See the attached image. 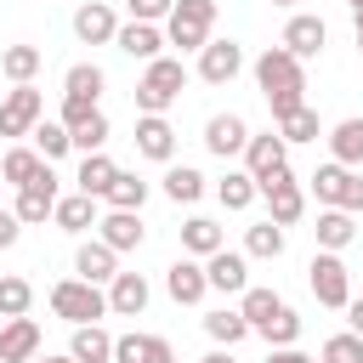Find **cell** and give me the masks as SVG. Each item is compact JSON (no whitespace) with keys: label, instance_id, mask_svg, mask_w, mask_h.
<instances>
[{"label":"cell","instance_id":"obj_1","mask_svg":"<svg viewBox=\"0 0 363 363\" xmlns=\"http://www.w3.org/2000/svg\"><path fill=\"white\" fill-rule=\"evenodd\" d=\"M255 85H261L272 119L306 108V68H301V57H295L289 45H267V51L255 57Z\"/></svg>","mask_w":363,"mask_h":363},{"label":"cell","instance_id":"obj_2","mask_svg":"<svg viewBox=\"0 0 363 363\" xmlns=\"http://www.w3.org/2000/svg\"><path fill=\"white\" fill-rule=\"evenodd\" d=\"M51 312L62 318V323H96V318H108V289L102 284H91V278H57L51 284Z\"/></svg>","mask_w":363,"mask_h":363},{"label":"cell","instance_id":"obj_3","mask_svg":"<svg viewBox=\"0 0 363 363\" xmlns=\"http://www.w3.org/2000/svg\"><path fill=\"white\" fill-rule=\"evenodd\" d=\"M306 187H312V199L323 204V210H352V216H363V176L352 170V164H318L312 176H306Z\"/></svg>","mask_w":363,"mask_h":363},{"label":"cell","instance_id":"obj_4","mask_svg":"<svg viewBox=\"0 0 363 363\" xmlns=\"http://www.w3.org/2000/svg\"><path fill=\"white\" fill-rule=\"evenodd\" d=\"M182 85H187V62H182V57H153L147 74L136 79V108H142V113H164V108L182 96Z\"/></svg>","mask_w":363,"mask_h":363},{"label":"cell","instance_id":"obj_5","mask_svg":"<svg viewBox=\"0 0 363 363\" xmlns=\"http://www.w3.org/2000/svg\"><path fill=\"white\" fill-rule=\"evenodd\" d=\"M210 28H216V0H176L164 17V40L176 51H204Z\"/></svg>","mask_w":363,"mask_h":363},{"label":"cell","instance_id":"obj_6","mask_svg":"<svg viewBox=\"0 0 363 363\" xmlns=\"http://www.w3.org/2000/svg\"><path fill=\"white\" fill-rule=\"evenodd\" d=\"M306 284H312L318 306L346 312V301H352V272H346L340 250H318V255H312V267H306Z\"/></svg>","mask_w":363,"mask_h":363},{"label":"cell","instance_id":"obj_7","mask_svg":"<svg viewBox=\"0 0 363 363\" xmlns=\"http://www.w3.org/2000/svg\"><path fill=\"white\" fill-rule=\"evenodd\" d=\"M255 187H261L267 216H272L278 227H295V221L306 216V193H301V182H295V170H289V164H284V170H272V176H261Z\"/></svg>","mask_w":363,"mask_h":363},{"label":"cell","instance_id":"obj_8","mask_svg":"<svg viewBox=\"0 0 363 363\" xmlns=\"http://www.w3.org/2000/svg\"><path fill=\"white\" fill-rule=\"evenodd\" d=\"M45 119V96L34 91V79L28 85H11L6 96H0V136H34V125Z\"/></svg>","mask_w":363,"mask_h":363},{"label":"cell","instance_id":"obj_9","mask_svg":"<svg viewBox=\"0 0 363 363\" xmlns=\"http://www.w3.org/2000/svg\"><path fill=\"white\" fill-rule=\"evenodd\" d=\"M57 199H62V193H57V176H51V164H45V170H40L28 187H17V204H11V210H17V221H23V227H40V221H51Z\"/></svg>","mask_w":363,"mask_h":363},{"label":"cell","instance_id":"obj_10","mask_svg":"<svg viewBox=\"0 0 363 363\" xmlns=\"http://www.w3.org/2000/svg\"><path fill=\"white\" fill-rule=\"evenodd\" d=\"M164 295H170L176 306H199V301L210 295L204 261H199V255H182V261H170V267H164Z\"/></svg>","mask_w":363,"mask_h":363},{"label":"cell","instance_id":"obj_11","mask_svg":"<svg viewBox=\"0 0 363 363\" xmlns=\"http://www.w3.org/2000/svg\"><path fill=\"white\" fill-rule=\"evenodd\" d=\"M238 74H244V45L238 40H210L199 51V79L204 85H233Z\"/></svg>","mask_w":363,"mask_h":363},{"label":"cell","instance_id":"obj_12","mask_svg":"<svg viewBox=\"0 0 363 363\" xmlns=\"http://www.w3.org/2000/svg\"><path fill=\"white\" fill-rule=\"evenodd\" d=\"M204 278H210V289H221V295H244V289H250V255L221 244L216 255H204Z\"/></svg>","mask_w":363,"mask_h":363},{"label":"cell","instance_id":"obj_13","mask_svg":"<svg viewBox=\"0 0 363 363\" xmlns=\"http://www.w3.org/2000/svg\"><path fill=\"white\" fill-rule=\"evenodd\" d=\"M289 164V142L278 136V130H250V142H244V170L261 182V176H272V170H284Z\"/></svg>","mask_w":363,"mask_h":363},{"label":"cell","instance_id":"obj_14","mask_svg":"<svg viewBox=\"0 0 363 363\" xmlns=\"http://www.w3.org/2000/svg\"><path fill=\"white\" fill-rule=\"evenodd\" d=\"M113 45L130 57V62H153V57H164V23H119V34H113Z\"/></svg>","mask_w":363,"mask_h":363},{"label":"cell","instance_id":"obj_15","mask_svg":"<svg viewBox=\"0 0 363 363\" xmlns=\"http://www.w3.org/2000/svg\"><path fill=\"white\" fill-rule=\"evenodd\" d=\"M130 142H136V153H142V159H159V164H170V159H176V125H170L164 113H142Z\"/></svg>","mask_w":363,"mask_h":363},{"label":"cell","instance_id":"obj_16","mask_svg":"<svg viewBox=\"0 0 363 363\" xmlns=\"http://www.w3.org/2000/svg\"><path fill=\"white\" fill-rule=\"evenodd\" d=\"M244 142H250V125H244V113H210L204 119V147L216 153V159H233V153H244Z\"/></svg>","mask_w":363,"mask_h":363},{"label":"cell","instance_id":"obj_17","mask_svg":"<svg viewBox=\"0 0 363 363\" xmlns=\"http://www.w3.org/2000/svg\"><path fill=\"white\" fill-rule=\"evenodd\" d=\"M278 45H289V51L306 62V57H318V51L329 45V23L312 17V11H295V17L284 23V40H278Z\"/></svg>","mask_w":363,"mask_h":363},{"label":"cell","instance_id":"obj_18","mask_svg":"<svg viewBox=\"0 0 363 363\" xmlns=\"http://www.w3.org/2000/svg\"><path fill=\"white\" fill-rule=\"evenodd\" d=\"M96 238H102V244H113L119 255H125V250H142V238H147V227H142V210H102V221H96Z\"/></svg>","mask_w":363,"mask_h":363},{"label":"cell","instance_id":"obj_19","mask_svg":"<svg viewBox=\"0 0 363 363\" xmlns=\"http://www.w3.org/2000/svg\"><path fill=\"white\" fill-rule=\"evenodd\" d=\"M28 357H40V323L23 312L0 323V363H28Z\"/></svg>","mask_w":363,"mask_h":363},{"label":"cell","instance_id":"obj_20","mask_svg":"<svg viewBox=\"0 0 363 363\" xmlns=\"http://www.w3.org/2000/svg\"><path fill=\"white\" fill-rule=\"evenodd\" d=\"M113 363H176V346L164 335H113Z\"/></svg>","mask_w":363,"mask_h":363},{"label":"cell","instance_id":"obj_21","mask_svg":"<svg viewBox=\"0 0 363 363\" xmlns=\"http://www.w3.org/2000/svg\"><path fill=\"white\" fill-rule=\"evenodd\" d=\"M147 278L142 272H113V284H108V312L113 318H142L147 312Z\"/></svg>","mask_w":363,"mask_h":363},{"label":"cell","instance_id":"obj_22","mask_svg":"<svg viewBox=\"0 0 363 363\" xmlns=\"http://www.w3.org/2000/svg\"><path fill=\"white\" fill-rule=\"evenodd\" d=\"M74 34H79L85 45H113V34H119V17H113V6H102V0H85V6L74 11Z\"/></svg>","mask_w":363,"mask_h":363},{"label":"cell","instance_id":"obj_23","mask_svg":"<svg viewBox=\"0 0 363 363\" xmlns=\"http://www.w3.org/2000/svg\"><path fill=\"white\" fill-rule=\"evenodd\" d=\"M74 272L91 278V284H113V272H119V250L102 244V238H85V244L74 250Z\"/></svg>","mask_w":363,"mask_h":363},{"label":"cell","instance_id":"obj_24","mask_svg":"<svg viewBox=\"0 0 363 363\" xmlns=\"http://www.w3.org/2000/svg\"><path fill=\"white\" fill-rule=\"evenodd\" d=\"M102 199H91V193H68V199H57V210H51V221L62 227V233H85V227H96L102 221V210H96Z\"/></svg>","mask_w":363,"mask_h":363},{"label":"cell","instance_id":"obj_25","mask_svg":"<svg viewBox=\"0 0 363 363\" xmlns=\"http://www.w3.org/2000/svg\"><path fill=\"white\" fill-rule=\"evenodd\" d=\"M68 357H74V363H113V335H108L102 323H74Z\"/></svg>","mask_w":363,"mask_h":363},{"label":"cell","instance_id":"obj_26","mask_svg":"<svg viewBox=\"0 0 363 363\" xmlns=\"http://www.w3.org/2000/svg\"><path fill=\"white\" fill-rule=\"evenodd\" d=\"M323 142H329V159H335V164H352V170H357V164H363V113L329 125Z\"/></svg>","mask_w":363,"mask_h":363},{"label":"cell","instance_id":"obj_27","mask_svg":"<svg viewBox=\"0 0 363 363\" xmlns=\"http://www.w3.org/2000/svg\"><path fill=\"white\" fill-rule=\"evenodd\" d=\"M45 164H51V159H40V147H6V159H0V182H6V187H28Z\"/></svg>","mask_w":363,"mask_h":363},{"label":"cell","instance_id":"obj_28","mask_svg":"<svg viewBox=\"0 0 363 363\" xmlns=\"http://www.w3.org/2000/svg\"><path fill=\"white\" fill-rule=\"evenodd\" d=\"M164 199L170 204H199L204 199V170H193V164H164Z\"/></svg>","mask_w":363,"mask_h":363},{"label":"cell","instance_id":"obj_29","mask_svg":"<svg viewBox=\"0 0 363 363\" xmlns=\"http://www.w3.org/2000/svg\"><path fill=\"white\" fill-rule=\"evenodd\" d=\"M312 238H318V250H346V244L357 238V221H352V210H318V227H312Z\"/></svg>","mask_w":363,"mask_h":363},{"label":"cell","instance_id":"obj_30","mask_svg":"<svg viewBox=\"0 0 363 363\" xmlns=\"http://www.w3.org/2000/svg\"><path fill=\"white\" fill-rule=\"evenodd\" d=\"M221 244H227V238H221V227H216L210 216H187V221H182V255H199V261H204V255H216Z\"/></svg>","mask_w":363,"mask_h":363},{"label":"cell","instance_id":"obj_31","mask_svg":"<svg viewBox=\"0 0 363 363\" xmlns=\"http://www.w3.org/2000/svg\"><path fill=\"white\" fill-rule=\"evenodd\" d=\"M204 335H210L216 346H238V340L255 335V329H250V318H244L238 306H216V312H204Z\"/></svg>","mask_w":363,"mask_h":363},{"label":"cell","instance_id":"obj_32","mask_svg":"<svg viewBox=\"0 0 363 363\" xmlns=\"http://www.w3.org/2000/svg\"><path fill=\"white\" fill-rule=\"evenodd\" d=\"M113 176H119V164H113L108 153H85V159H79V176H74V182H79V193L102 199V193L113 187Z\"/></svg>","mask_w":363,"mask_h":363},{"label":"cell","instance_id":"obj_33","mask_svg":"<svg viewBox=\"0 0 363 363\" xmlns=\"http://www.w3.org/2000/svg\"><path fill=\"white\" fill-rule=\"evenodd\" d=\"M216 199H221V210H250V204L261 199V187H255L250 170H227V176L216 182Z\"/></svg>","mask_w":363,"mask_h":363},{"label":"cell","instance_id":"obj_34","mask_svg":"<svg viewBox=\"0 0 363 363\" xmlns=\"http://www.w3.org/2000/svg\"><path fill=\"white\" fill-rule=\"evenodd\" d=\"M244 255H250V261H278V255H284V227H278L272 216L255 221V227L244 233Z\"/></svg>","mask_w":363,"mask_h":363},{"label":"cell","instance_id":"obj_35","mask_svg":"<svg viewBox=\"0 0 363 363\" xmlns=\"http://www.w3.org/2000/svg\"><path fill=\"white\" fill-rule=\"evenodd\" d=\"M40 62H45L40 45H6V51H0V74H6L11 85H28V79L40 74Z\"/></svg>","mask_w":363,"mask_h":363},{"label":"cell","instance_id":"obj_36","mask_svg":"<svg viewBox=\"0 0 363 363\" xmlns=\"http://www.w3.org/2000/svg\"><path fill=\"white\" fill-rule=\"evenodd\" d=\"M102 85H108V74H102L96 62H74V68L62 74V96H85V102H102Z\"/></svg>","mask_w":363,"mask_h":363},{"label":"cell","instance_id":"obj_37","mask_svg":"<svg viewBox=\"0 0 363 363\" xmlns=\"http://www.w3.org/2000/svg\"><path fill=\"white\" fill-rule=\"evenodd\" d=\"M102 204H108V210H142V204H147V182H142L136 170H119L113 187L102 193Z\"/></svg>","mask_w":363,"mask_h":363},{"label":"cell","instance_id":"obj_38","mask_svg":"<svg viewBox=\"0 0 363 363\" xmlns=\"http://www.w3.org/2000/svg\"><path fill=\"white\" fill-rule=\"evenodd\" d=\"M272 125H278V136H284V142H318V136H323L318 108H295V113H284V119H272Z\"/></svg>","mask_w":363,"mask_h":363},{"label":"cell","instance_id":"obj_39","mask_svg":"<svg viewBox=\"0 0 363 363\" xmlns=\"http://www.w3.org/2000/svg\"><path fill=\"white\" fill-rule=\"evenodd\" d=\"M34 147H40V159H62V153H74V130L62 119H40L34 125Z\"/></svg>","mask_w":363,"mask_h":363},{"label":"cell","instance_id":"obj_40","mask_svg":"<svg viewBox=\"0 0 363 363\" xmlns=\"http://www.w3.org/2000/svg\"><path fill=\"white\" fill-rule=\"evenodd\" d=\"M278 306H284V301H278V289H261V284H250V289L238 295V312L250 318V329H261V323H267Z\"/></svg>","mask_w":363,"mask_h":363},{"label":"cell","instance_id":"obj_41","mask_svg":"<svg viewBox=\"0 0 363 363\" xmlns=\"http://www.w3.org/2000/svg\"><path fill=\"white\" fill-rule=\"evenodd\" d=\"M28 306H34V284L17 278V272H6L0 278V318H23Z\"/></svg>","mask_w":363,"mask_h":363},{"label":"cell","instance_id":"obj_42","mask_svg":"<svg viewBox=\"0 0 363 363\" xmlns=\"http://www.w3.org/2000/svg\"><path fill=\"white\" fill-rule=\"evenodd\" d=\"M255 335H261L267 346H295V340H301V318H295L289 306H278V312H272V318H267Z\"/></svg>","mask_w":363,"mask_h":363},{"label":"cell","instance_id":"obj_43","mask_svg":"<svg viewBox=\"0 0 363 363\" xmlns=\"http://www.w3.org/2000/svg\"><path fill=\"white\" fill-rule=\"evenodd\" d=\"M108 130H113V125H108V113L96 108L85 125H74V147H79V153H102V147H108Z\"/></svg>","mask_w":363,"mask_h":363},{"label":"cell","instance_id":"obj_44","mask_svg":"<svg viewBox=\"0 0 363 363\" xmlns=\"http://www.w3.org/2000/svg\"><path fill=\"white\" fill-rule=\"evenodd\" d=\"M318 357H340V363H363V335H352V329H340V335H329L323 340V352Z\"/></svg>","mask_w":363,"mask_h":363},{"label":"cell","instance_id":"obj_45","mask_svg":"<svg viewBox=\"0 0 363 363\" xmlns=\"http://www.w3.org/2000/svg\"><path fill=\"white\" fill-rule=\"evenodd\" d=\"M170 6H176V0H125L130 23H164V17H170Z\"/></svg>","mask_w":363,"mask_h":363},{"label":"cell","instance_id":"obj_46","mask_svg":"<svg viewBox=\"0 0 363 363\" xmlns=\"http://www.w3.org/2000/svg\"><path fill=\"white\" fill-rule=\"evenodd\" d=\"M91 113H96V102H85V96H62V125H68V130L85 125Z\"/></svg>","mask_w":363,"mask_h":363},{"label":"cell","instance_id":"obj_47","mask_svg":"<svg viewBox=\"0 0 363 363\" xmlns=\"http://www.w3.org/2000/svg\"><path fill=\"white\" fill-rule=\"evenodd\" d=\"M23 238V221H17V210H0V250H11Z\"/></svg>","mask_w":363,"mask_h":363},{"label":"cell","instance_id":"obj_48","mask_svg":"<svg viewBox=\"0 0 363 363\" xmlns=\"http://www.w3.org/2000/svg\"><path fill=\"white\" fill-rule=\"evenodd\" d=\"M267 363H312V357H306L301 346H272V352H267Z\"/></svg>","mask_w":363,"mask_h":363},{"label":"cell","instance_id":"obj_49","mask_svg":"<svg viewBox=\"0 0 363 363\" xmlns=\"http://www.w3.org/2000/svg\"><path fill=\"white\" fill-rule=\"evenodd\" d=\"M346 329H352V335H363V295H352V301H346Z\"/></svg>","mask_w":363,"mask_h":363},{"label":"cell","instance_id":"obj_50","mask_svg":"<svg viewBox=\"0 0 363 363\" xmlns=\"http://www.w3.org/2000/svg\"><path fill=\"white\" fill-rule=\"evenodd\" d=\"M199 363H238V357H233V346H216V352H204Z\"/></svg>","mask_w":363,"mask_h":363},{"label":"cell","instance_id":"obj_51","mask_svg":"<svg viewBox=\"0 0 363 363\" xmlns=\"http://www.w3.org/2000/svg\"><path fill=\"white\" fill-rule=\"evenodd\" d=\"M28 363H74V357H68V352H62V357H51V352H40V357H28Z\"/></svg>","mask_w":363,"mask_h":363},{"label":"cell","instance_id":"obj_52","mask_svg":"<svg viewBox=\"0 0 363 363\" xmlns=\"http://www.w3.org/2000/svg\"><path fill=\"white\" fill-rule=\"evenodd\" d=\"M352 6V23H363V0H346Z\"/></svg>","mask_w":363,"mask_h":363},{"label":"cell","instance_id":"obj_53","mask_svg":"<svg viewBox=\"0 0 363 363\" xmlns=\"http://www.w3.org/2000/svg\"><path fill=\"white\" fill-rule=\"evenodd\" d=\"M352 28H357V57H363V23H352Z\"/></svg>","mask_w":363,"mask_h":363},{"label":"cell","instance_id":"obj_54","mask_svg":"<svg viewBox=\"0 0 363 363\" xmlns=\"http://www.w3.org/2000/svg\"><path fill=\"white\" fill-rule=\"evenodd\" d=\"M272 6H301V0H272Z\"/></svg>","mask_w":363,"mask_h":363},{"label":"cell","instance_id":"obj_55","mask_svg":"<svg viewBox=\"0 0 363 363\" xmlns=\"http://www.w3.org/2000/svg\"><path fill=\"white\" fill-rule=\"evenodd\" d=\"M318 363H340V357H318Z\"/></svg>","mask_w":363,"mask_h":363},{"label":"cell","instance_id":"obj_56","mask_svg":"<svg viewBox=\"0 0 363 363\" xmlns=\"http://www.w3.org/2000/svg\"><path fill=\"white\" fill-rule=\"evenodd\" d=\"M0 187H6V182H0Z\"/></svg>","mask_w":363,"mask_h":363},{"label":"cell","instance_id":"obj_57","mask_svg":"<svg viewBox=\"0 0 363 363\" xmlns=\"http://www.w3.org/2000/svg\"><path fill=\"white\" fill-rule=\"evenodd\" d=\"M0 323H6V318H0Z\"/></svg>","mask_w":363,"mask_h":363}]
</instances>
